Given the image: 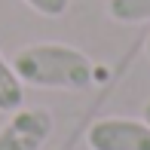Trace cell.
<instances>
[{"label":"cell","instance_id":"6da1fadb","mask_svg":"<svg viewBox=\"0 0 150 150\" xmlns=\"http://www.w3.org/2000/svg\"><path fill=\"white\" fill-rule=\"evenodd\" d=\"M12 71L34 89L83 92L95 83V64L86 52L67 43H31L12 55Z\"/></svg>","mask_w":150,"mask_h":150},{"label":"cell","instance_id":"7a4b0ae2","mask_svg":"<svg viewBox=\"0 0 150 150\" xmlns=\"http://www.w3.org/2000/svg\"><path fill=\"white\" fill-rule=\"evenodd\" d=\"M89 150H150V126L144 120L104 117L86 129Z\"/></svg>","mask_w":150,"mask_h":150},{"label":"cell","instance_id":"3957f363","mask_svg":"<svg viewBox=\"0 0 150 150\" xmlns=\"http://www.w3.org/2000/svg\"><path fill=\"white\" fill-rule=\"evenodd\" d=\"M52 135V113L46 107H18L0 129V150H40Z\"/></svg>","mask_w":150,"mask_h":150},{"label":"cell","instance_id":"277c9868","mask_svg":"<svg viewBox=\"0 0 150 150\" xmlns=\"http://www.w3.org/2000/svg\"><path fill=\"white\" fill-rule=\"evenodd\" d=\"M18 107H25V83L0 52V113H12Z\"/></svg>","mask_w":150,"mask_h":150},{"label":"cell","instance_id":"5b68a950","mask_svg":"<svg viewBox=\"0 0 150 150\" xmlns=\"http://www.w3.org/2000/svg\"><path fill=\"white\" fill-rule=\"evenodd\" d=\"M107 16L120 25L150 22V0H107Z\"/></svg>","mask_w":150,"mask_h":150},{"label":"cell","instance_id":"8992f818","mask_svg":"<svg viewBox=\"0 0 150 150\" xmlns=\"http://www.w3.org/2000/svg\"><path fill=\"white\" fill-rule=\"evenodd\" d=\"M22 3H28L37 16L43 18H58L67 12V6H71V0H22Z\"/></svg>","mask_w":150,"mask_h":150},{"label":"cell","instance_id":"52a82bcc","mask_svg":"<svg viewBox=\"0 0 150 150\" xmlns=\"http://www.w3.org/2000/svg\"><path fill=\"white\" fill-rule=\"evenodd\" d=\"M144 122H147V126H150V101H147V104H144Z\"/></svg>","mask_w":150,"mask_h":150},{"label":"cell","instance_id":"ba28073f","mask_svg":"<svg viewBox=\"0 0 150 150\" xmlns=\"http://www.w3.org/2000/svg\"><path fill=\"white\" fill-rule=\"evenodd\" d=\"M147 58H150V37H147Z\"/></svg>","mask_w":150,"mask_h":150}]
</instances>
